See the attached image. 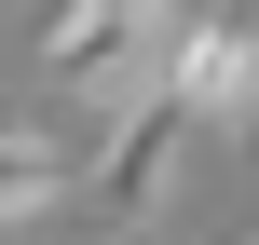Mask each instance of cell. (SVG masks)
<instances>
[{"mask_svg": "<svg viewBox=\"0 0 259 245\" xmlns=\"http://www.w3.org/2000/svg\"><path fill=\"white\" fill-rule=\"evenodd\" d=\"M178 150H191V109H178V95L123 109V123H109V150H96V205H109V218L137 232V218H150V205L178 191Z\"/></svg>", "mask_w": 259, "mask_h": 245, "instance_id": "obj_1", "label": "cell"}, {"mask_svg": "<svg viewBox=\"0 0 259 245\" xmlns=\"http://www.w3.org/2000/svg\"><path fill=\"white\" fill-rule=\"evenodd\" d=\"M246 245H259V232H246Z\"/></svg>", "mask_w": 259, "mask_h": 245, "instance_id": "obj_5", "label": "cell"}, {"mask_svg": "<svg viewBox=\"0 0 259 245\" xmlns=\"http://www.w3.org/2000/svg\"><path fill=\"white\" fill-rule=\"evenodd\" d=\"M55 205H68V150L0 109V232H27V218H55Z\"/></svg>", "mask_w": 259, "mask_h": 245, "instance_id": "obj_3", "label": "cell"}, {"mask_svg": "<svg viewBox=\"0 0 259 245\" xmlns=\"http://www.w3.org/2000/svg\"><path fill=\"white\" fill-rule=\"evenodd\" d=\"M96 245H109V232H96Z\"/></svg>", "mask_w": 259, "mask_h": 245, "instance_id": "obj_4", "label": "cell"}, {"mask_svg": "<svg viewBox=\"0 0 259 245\" xmlns=\"http://www.w3.org/2000/svg\"><path fill=\"white\" fill-rule=\"evenodd\" d=\"M178 109L191 123H259V14H191V55H178Z\"/></svg>", "mask_w": 259, "mask_h": 245, "instance_id": "obj_2", "label": "cell"}]
</instances>
